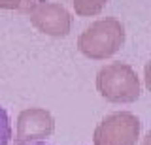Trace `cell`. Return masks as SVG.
I'll list each match as a JSON object with an SVG mask.
<instances>
[{
    "label": "cell",
    "instance_id": "cell-1",
    "mask_svg": "<svg viewBox=\"0 0 151 145\" xmlns=\"http://www.w3.org/2000/svg\"><path fill=\"white\" fill-rule=\"evenodd\" d=\"M123 44H125V26L113 17H104L91 23L78 40L79 51L94 60L115 55Z\"/></svg>",
    "mask_w": 151,
    "mask_h": 145
},
{
    "label": "cell",
    "instance_id": "cell-2",
    "mask_svg": "<svg viewBox=\"0 0 151 145\" xmlns=\"http://www.w3.org/2000/svg\"><path fill=\"white\" fill-rule=\"evenodd\" d=\"M98 92L113 104H130L140 98L142 87L134 68L127 62H111L96 74Z\"/></svg>",
    "mask_w": 151,
    "mask_h": 145
},
{
    "label": "cell",
    "instance_id": "cell-3",
    "mask_svg": "<svg viewBox=\"0 0 151 145\" xmlns=\"http://www.w3.org/2000/svg\"><path fill=\"white\" fill-rule=\"evenodd\" d=\"M142 123L130 111H117L102 119L94 128V145H136Z\"/></svg>",
    "mask_w": 151,
    "mask_h": 145
},
{
    "label": "cell",
    "instance_id": "cell-4",
    "mask_svg": "<svg viewBox=\"0 0 151 145\" xmlns=\"http://www.w3.org/2000/svg\"><path fill=\"white\" fill-rule=\"evenodd\" d=\"M55 130L53 115L42 107H28L23 109L17 117V132L15 143L17 145H30L38 139L49 138Z\"/></svg>",
    "mask_w": 151,
    "mask_h": 145
},
{
    "label": "cell",
    "instance_id": "cell-5",
    "mask_svg": "<svg viewBox=\"0 0 151 145\" xmlns=\"http://www.w3.org/2000/svg\"><path fill=\"white\" fill-rule=\"evenodd\" d=\"M30 23L47 36H66L72 26V17L60 4L40 0L30 10Z\"/></svg>",
    "mask_w": 151,
    "mask_h": 145
},
{
    "label": "cell",
    "instance_id": "cell-6",
    "mask_svg": "<svg viewBox=\"0 0 151 145\" xmlns=\"http://www.w3.org/2000/svg\"><path fill=\"white\" fill-rule=\"evenodd\" d=\"M108 0H74V10L78 15H96L102 11V8L106 6Z\"/></svg>",
    "mask_w": 151,
    "mask_h": 145
},
{
    "label": "cell",
    "instance_id": "cell-7",
    "mask_svg": "<svg viewBox=\"0 0 151 145\" xmlns=\"http://www.w3.org/2000/svg\"><path fill=\"white\" fill-rule=\"evenodd\" d=\"M40 0H0V8L4 10H17V11H28L36 6Z\"/></svg>",
    "mask_w": 151,
    "mask_h": 145
},
{
    "label": "cell",
    "instance_id": "cell-8",
    "mask_svg": "<svg viewBox=\"0 0 151 145\" xmlns=\"http://www.w3.org/2000/svg\"><path fill=\"white\" fill-rule=\"evenodd\" d=\"M12 139V124H9V117L2 106H0V145H8Z\"/></svg>",
    "mask_w": 151,
    "mask_h": 145
},
{
    "label": "cell",
    "instance_id": "cell-9",
    "mask_svg": "<svg viewBox=\"0 0 151 145\" xmlns=\"http://www.w3.org/2000/svg\"><path fill=\"white\" fill-rule=\"evenodd\" d=\"M30 145H47V143H30Z\"/></svg>",
    "mask_w": 151,
    "mask_h": 145
}]
</instances>
